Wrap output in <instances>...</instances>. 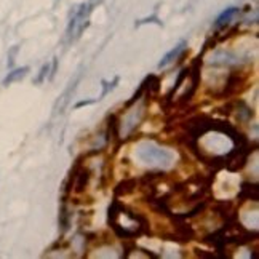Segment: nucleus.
Returning a JSON list of instances; mask_svg holds the SVG:
<instances>
[{"label":"nucleus","mask_w":259,"mask_h":259,"mask_svg":"<svg viewBox=\"0 0 259 259\" xmlns=\"http://www.w3.org/2000/svg\"><path fill=\"white\" fill-rule=\"evenodd\" d=\"M118 82H120V77H118V75H116V77H114V80H112V82H107V80H101V87H102V92H101V94H99L98 101H99V99H102V98H106V96L109 94L111 92H114V90H116V87L118 85Z\"/></svg>","instance_id":"obj_13"},{"label":"nucleus","mask_w":259,"mask_h":259,"mask_svg":"<svg viewBox=\"0 0 259 259\" xmlns=\"http://www.w3.org/2000/svg\"><path fill=\"white\" fill-rule=\"evenodd\" d=\"M186 48H188V42H186V40H181L176 47L171 48V50L168 51L166 55L160 59L159 68H160V69H164V68H166V66L173 64L174 61H178V59H179L181 56H183V53L186 51Z\"/></svg>","instance_id":"obj_6"},{"label":"nucleus","mask_w":259,"mask_h":259,"mask_svg":"<svg viewBox=\"0 0 259 259\" xmlns=\"http://www.w3.org/2000/svg\"><path fill=\"white\" fill-rule=\"evenodd\" d=\"M27 72H29V68L27 66H24V68H18V69H13L11 72H8V75L5 77V80H3V85L5 87H8L11 85V83H15V82H20L23 80L24 77L27 75Z\"/></svg>","instance_id":"obj_10"},{"label":"nucleus","mask_w":259,"mask_h":259,"mask_svg":"<svg viewBox=\"0 0 259 259\" xmlns=\"http://www.w3.org/2000/svg\"><path fill=\"white\" fill-rule=\"evenodd\" d=\"M98 101V99H83V101H79L77 104L74 106L75 109H80V107H83V106H90V104H94V102Z\"/></svg>","instance_id":"obj_15"},{"label":"nucleus","mask_w":259,"mask_h":259,"mask_svg":"<svg viewBox=\"0 0 259 259\" xmlns=\"http://www.w3.org/2000/svg\"><path fill=\"white\" fill-rule=\"evenodd\" d=\"M138 184H140V181H138L136 178H125L120 181L116 188H114V195L126 197V195L133 194V192L138 189Z\"/></svg>","instance_id":"obj_8"},{"label":"nucleus","mask_w":259,"mask_h":259,"mask_svg":"<svg viewBox=\"0 0 259 259\" xmlns=\"http://www.w3.org/2000/svg\"><path fill=\"white\" fill-rule=\"evenodd\" d=\"M237 198L240 202H255L259 200V184L251 183V181H245L240 186V190L237 194Z\"/></svg>","instance_id":"obj_5"},{"label":"nucleus","mask_w":259,"mask_h":259,"mask_svg":"<svg viewBox=\"0 0 259 259\" xmlns=\"http://www.w3.org/2000/svg\"><path fill=\"white\" fill-rule=\"evenodd\" d=\"M142 114H144V107H135L133 111H131L126 118L123 120V123L120 125V135H122V128H125V133H131L138 125H140L141 118H142Z\"/></svg>","instance_id":"obj_7"},{"label":"nucleus","mask_w":259,"mask_h":259,"mask_svg":"<svg viewBox=\"0 0 259 259\" xmlns=\"http://www.w3.org/2000/svg\"><path fill=\"white\" fill-rule=\"evenodd\" d=\"M56 69H58V59L55 58V59H53V68H51L50 77H48V79H53V77H55V74H56Z\"/></svg>","instance_id":"obj_17"},{"label":"nucleus","mask_w":259,"mask_h":259,"mask_svg":"<svg viewBox=\"0 0 259 259\" xmlns=\"http://www.w3.org/2000/svg\"><path fill=\"white\" fill-rule=\"evenodd\" d=\"M120 120L117 114H111L107 117V130H106V141L114 142L116 147H118L122 144V138H120Z\"/></svg>","instance_id":"obj_4"},{"label":"nucleus","mask_w":259,"mask_h":259,"mask_svg":"<svg viewBox=\"0 0 259 259\" xmlns=\"http://www.w3.org/2000/svg\"><path fill=\"white\" fill-rule=\"evenodd\" d=\"M77 82H79V79H77L74 83H71V87L68 88V90H66V92L63 93V96H61V98H59V101L56 102V107H55V112L58 114H61L63 112V109H64V107H66V104H68V101H69V98H68V96L72 93V92H74V90H75V85H77Z\"/></svg>","instance_id":"obj_12"},{"label":"nucleus","mask_w":259,"mask_h":259,"mask_svg":"<svg viewBox=\"0 0 259 259\" xmlns=\"http://www.w3.org/2000/svg\"><path fill=\"white\" fill-rule=\"evenodd\" d=\"M58 219H59V226H61V232L64 234L69 229V226H71V213H69V208H68V205H66V203H61Z\"/></svg>","instance_id":"obj_11"},{"label":"nucleus","mask_w":259,"mask_h":259,"mask_svg":"<svg viewBox=\"0 0 259 259\" xmlns=\"http://www.w3.org/2000/svg\"><path fill=\"white\" fill-rule=\"evenodd\" d=\"M135 155L141 164L159 168V170H168L174 164V154L171 150L160 147L155 142H150V141L141 142L136 147Z\"/></svg>","instance_id":"obj_1"},{"label":"nucleus","mask_w":259,"mask_h":259,"mask_svg":"<svg viewBox=\"0 0 259 259\" xmlns=\"http://www.w3.org/2000/svg\"><path fill=\"white\" fill-rule=\"evenodd\" d=\"M245 83H246V75L242 69H235V71L229 72L224 90H222V93L219 96L221 98H231V96L242 93V90L245 88L243 87Z\"/></svg>","instance_id":"obj_3"},{"label":"nucleus","mask_w":259,"mask_h":259,"mask_svg":"<svg viewBox=\"0 0 259 259\" xmlns=\"http://www.w3.org/2000/svg\"><path fill=\"white\" fill-rule=\"evenodd\" d=\"M238 15V8L237 7H229V8H226L222 13L216 18V21H214V26L216 27H226L229 23H231L234 18H235Z\"/></svg>","instance_id":"obj_9"},{"label":"nucleus","mask_w":259,"mask_h":259,"mask_svg":"<svg viewBox=\"0 0 259 259\" xmlns=\"http://www.w3.org/2000/svg\"><path fill=\"white\" fill-rule=\"evenodd\" d=\"M48 72H50V64H44V66H42V69H40L39 77L35 79V83H42V82H44L47 79Z\"/></svg>","instance_id":"obj_14"},{"label":"nucleus","mask_w":259,"mask_h":259,"mask_svg":"<svg viewBox=\"0 0 259 259\" xmlns=\"http://www.w3.org/2000/svg\"><path fill=\"white\" fill-rule=\"evenodd\" d=\"M18 51V47H15L13 50L10 51V55H8V66L11 68V66H13V63H15V53Z\"/></svg>","instance_id":"obj_16"},{"label":"nucleus","mask_w":259,"mask_h":259,"mask_svg":"<svg viewBox=\"0 0 259 259\" xmlns=\"http://www.w3.org/2000/svg\"><path fill=\"white\" fill-rule=\"evenodd\" d=\"M90 11H92V7H90L88 3H82L72 11L68 31H66L68 40H77L82 35V32L88 27Z\"/></svg>","instance_id":"obj_2"}]
</instances>
